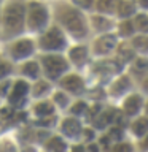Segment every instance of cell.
Returning a JSON list of instances; mask_svg holds the SVG:
<instances>
[{
	"mask_svg": "<svg viewBox=\"0 0 148 152\" xmlns=\"http://www.w3.org/2000/svg\"><path fill=\"white\" fill-rule=\"evenodd\" d=\"M59 19L67 28V32L72 33L75 38H84L88 35V24H86V19L80 10L67 8L61 13Z\"/></svg>",
	"mask_w": 148,
	"mask_h": 152,
	"instance_id": "cell-1",
	"label": "cell"
},
{
	"mask_svg": "<svg viewBox=\"0 0 148 152\" xmlns=\"http://www.w3.org/2000/svg\"><path fill=\"white\" fill-rule=\"evenodd\" d=\"M26 10L21 3H11L7 8V13H5V27L7 30L18 33L22 28L24 24V16H26Z\"/></svg>",
	"mask_w": 148,
	"mask_h": 152,
	"instance_id": "cell-2",
	"label": "cell"
},
{
	"mask_svg": "<svg viewBox=\"0 0 148 152\" xmlns=\"http://www.w3.org/2000/svg\"><path fill=\"white\" fill-rule=\"evenodd\" d=\"M143 106H145V100H143L142 94L131 92L123 100L121 114L129 117V119H135L140 116V113H143Z\"/></svg>",
	"mask_w": 148,
	"mask_h": 152,
	"instance_id": "cell-3",
	"label": "cell"
},
{
	"mask_svg": "<svg viewBox=\"0 0 148 152\" xmlns=\"http://www.w3.org/2000/svg\"><path fill=\"white\" fill-rule=\"evenodd\" d=\"M43 66H45L46 75L51 79H57L61 75H64L67 71L69 64L61 56H46V57H43Z\"/></svg>",
	"mask_w": 148,
	"mask_h": 152,
	"instance_id": "cell-4",
	"label": "cell"
},
{
	"mask_svg": "<svg viewBox=\"0 0 148 152\" xmlns=\"http://www.w3.org/2000/svg\"><path fill=\"white\" fill-rule=\"evenodd\" d=\"M118 35L116 33H104V35L97 37V40L94 41V54L97 56H108L113 51H116L118 48Z\"/></svg>",
	"mask_w": 148,
	"mask_h": 152,
	"instance_id": "cell-5",
	"label": "cell"
},
{
	"mask_svg": "<svg viewBox=\"0 0 148 152\" xmlns=\"http://www.w3.org/2000/svg\"><path fill=\"white\" fill-rule=\"evenodd\" d=\"M40 45L46 51H59L62 48H65V37L57 27H53L51 30H48L43 35Z\"/></svg>",
	"mask_w": 148,
	"mask_h": 152,
	"instance_id": "cell-6",
	"label": "cell"
},
{
	"mask_svg": "<svg viewBox=\"0 0 148 152\" xmlns=\"http://www.w3.org/2000/svg\"><path fill=\"white\" fill-rule=\"evenodd\" d=\"M132 86H134V79L131 78V75L129 73L119 75L118 78L110 84L108 94L112 95V97H126V95L131 94Z\"/></svg>",
	"mask_w": 148,
	"mask_h": 152,
	"instance_id": "cell-7",
	"label": "cell"
},
{
	"mask_svg": "<svg viewBox=\"0 0 148 152\" xmlns=\"http://www.w3.org/2000/svg\"><path fill=\"white\" fill-rule=\"evenodd\" d=\"M48 21V13L46 10L40 5H32L30 11H29V27L32 30H38L46 24Z\"/></svg>",
	"mask_w": 148,
	"mask_h": 152,
	"instance_id": "cell-8",
	"label": "cell"
},
{
	"mask_svg": "<svg viewBox=\"0 0 148 152\" xmlns=\"http://www.w3.org/2000/svg\"><path fill=\"white\" fill-rule=\"evenodd\" d=\"M129 70H131V78H135L142 81L145 76H148V57L147 56H135L131 64H129Z\"/></svg>",
	"mask_w": 148,
	"mask_h": 152,
	"instance_id": "cell-9",
	"label": "cell"
},
{
	"mask_svg": "<svg viewBox=\"0 0 148 152\" xmlns=\"http://www.w3.org/2000/svg\"><path fill=\"white\" fill-rule=\"evenodd\" d=\"M140 11L137 7V2H116L115 5V14L124 21V19H132L135 14Z\"/></svg>",
	"mask_w": 148,
	"mask_h": 152,
	"instance_id": "cell-10",
	"label": "cell"
},
{
	"mask_svg": "<svg viewBox=\"0 0 148 152\" xmlns=\"http://www.w3.org/2000/svg\"><path fill=\"white\" fill-rule=\"evenodd\" d=\"M129 132H131V135L135 136L137 140H142V138L148 133V117L138 116L135 119H132L131 124H129Z\"/></svg>",
	"mask_w": 148,
	"mask_h": 152,
	"instance_id": "cell-11",
	"label": "cell"
},
{
	"mask_svg": "<svg viewBox=\"0 0 148 152\" xmlns=\"http://www.w3.org/2000/svg\"><path fill=\"white\" fill-rule=\"evenodd\" d=\"M62 87L65 90H69L72 94H80L84 90V81L80 78L78 75H69L62 79Z\"/></svg>",
	"mask_w": 148,
	"mask_h": 152,
	"instance_id": "cell-12",
	"label": "cell"
},
{
	"mask_svg": "<svg viewBox=\"0 0 148 152\" xmlns=\"http://www.w3.org/2000/svg\"><path fill=\"white\" fill-rule=\"evenodd\" d=\"M62 132L65 133V136H70V138H78L81 133H83V127H81V124L78 119H65L64 122H62Z\"/></svg>",
	"mask_w": 148,
	"mask_h": 152,
	"instance_id": "cell-13",
	"label": "cell"
},
{
	"mask_svg": "<svg viewBox=\"0 0 148 152\" xmlns=\"http://www.w3.org/2000/svg\"><path fill=\"white\" fill-rule=\"evenodd\" d=\"M116 57L121 62L119 64H131V62L135 59V51L131 46V43H123V45H118L116 48Z\"/></svg>",
	"mask_w": 148,
	"mask_h": 152,
	"instance_id": "cell-14",
	"label": "cell"
},
{
	"mask_svg": "<svg viewBox=\"0 0 148 152\" xmlns=\"http://www.w3.org/2000/svg\"><path fill=\"white\" fill-rule=\"evenodd\" d=\"M132 24L135 35H148V13L138 11L132 18Z\"/></svg>",
	"mask_w": 148,
	"mask_h": 152,
	"instance_id": "cell-15",
	"label": "cell"
},
{
	"mask_svg": "<svg viewBox=\"0 0 148 152\" xmlns=\"http://www.w3.org/2000/svg\"><path fill=\"white\" fill-rule=\"evenodd\" d=\"M91 22H92V27L95 28L97 32H100L104 35V33H110L113 27V21L110 19L108 16H102V14H97V16H94L91 19Z\"/></svg>",
	"mask_w": 148,
	"mask_h": 152,
	"instance_id": "cell-16",
	"label": "cell"
},
{
	"mask_svg": "<svg viewBox=\"0 0 148 152\" xmlns=\"http://www.w3.org/2000/svg\"><path fill=\"white\" fill-rule=\"evenodd\" d=\"M33 51V45L32 41L29 40H22V41H18L16 45L13 46V57L14 59H24V57H27L29 54H32Z\"/></svg>",
	"mask_w": 148,
	"mask_h": 152,
	"instance_id": "cell-17",
	"label": "cell"
},
{
	"mask_svg": "<svg viewBox=\"0 0 148 152\" xmlns=\"http://www.w3.org/2000/svg\"><path fill=\"white\" fill-rule=\"evenodd\" d=\"M27 90H29V86L24 81H18L13 87L11 95H10V102L13 104H21L24 97H26V94H27Z\"/></svg>",
	"mask_w": 148,
	"mask_h": 152,
	"instance_id": "cell-18",
	"label": "cell"
},
{
	"mask_svg": "<svg viewBox=\"0 0 148 152\" xmlns=\"http://www.w3.org/2000/svg\"><path fill=\"white\" fill-rule=\"evenodd\" d=\"M69 57L70 60L76 65H83L86 59H88V48L86 46H75L72 48L70 52H69Z\"/></svg>",
	"mask_w": 148,
	"mask_h": 152,
	"instance_id": "cell-19",
	"label": "cell"
},
{
	"mask_svg": "<svg viewBox=\"0 0 148 152\" xmlns=\"http://www.w3.org/2000/svg\"><path fill=\"white\" fill-rule=\"evenodd\" d=\"M118 35L121 38H132L135 37V30H134L132 19H124V21L118 22Z\"/></svg>",
	"mask_w": 148,
	"mask_h": 152,
	"instance_id": "cell-20",
	"label": "cell"
},
{
	"mask_svg": "<svg viewBox=\"0 0 148 152\" xmlns=\"http://www.w3.org/2000/svg\"><path fill=\"white\" fill-rule=\"evenodd\" d=\"M131 46L134 48V51L142 52L140 56H143L145 52H148V35H135L131 38Z\"/></svg>",
	"mask_w": 148,
	"mask_h": 152,
	"instance_id": "cell-21",
	"label": "cell"
},
{
	"mask_svg": "<svg viewBox=\"0 0 148 152\" xmlns=\"http://www.w3.org/2000/svg\"><path fill=\"white\" fill-rule=\"evenodd\" d=\"M65 142L62 141V138L59 136H53L50 141L46 142V149L50 152H65Z\"/></svg>",
	"mask_w": 148,
	"mask_h": 152,
	"instance_id": "cell-22",
	"label": "cell"
},
{
	"mask_svg": "<svg viewBox=\"0 0 148 152\" xmlns=\"http://www.w3.org/2000/svg\"><path fill=\"white\" fill-rule=\"evenodd\" d=\"M115 5L116 2H95L94 7L102 16H108V14H115Z\"/></svg>",
	"mask_w": 148,
	"mask_h": 152,
	"instance_id": "cell-23",
	"label": "cell"
},
{
	"mask_svg": "<svg viewBox=\"0 0 148 152\" xmlns=\"http://www.w3.org/2000/svg\"><path fill=\"white\" fill-rule=\"evenodd\" d=\"M108 152H134V146H132V142L123 140V141L116 142V144H113Z\"/></svg>",
	"mask_w": 148,
	"mask_h": 152,
	"instance_id": "cell-24",
	"label": "cell"
},
{
	"mask_svg": "<svg viewBox=\"0 0 148 152\" xmlns=\"http://www.w3.org/2000/svg\"><path fill=\"white\" fill-rule=\"evenodd\" d=\"M22 71L26 75H29L30 78H37V75H38V65L35 64V62H27V64L24 65Z\"/></svg>",
	"mask_w": 148,
	"mask_h": 152,
	"instance_id": "cell-25",
	"label": "cell"
},
{
	"mask_svg": "<svg viewBox=\"0 0 148 152\" xmlns=\"http://www.w3.org/2000/svg\"><path fill=\"white\" fill-rule=\"evenodd\" d=\"M35 111L38 116H50V114H53V106L50 103H40V104H37Z\"/></svg>",
	"mask_w": 148,
	"mask_h": 152,
	"instance_id": "cell-26",
	"label": "cell"
},
{
	"mask_svg": "<svg viewBox=\"0 0 148 152\" xmlns=\"http://www.w3.org/2000/svg\"><path fill=\"white\" fill-rule=\"evenodd\" d=\"M88 111V106H86V103L84 102H80V103H76L73 108H72V113L73 114H83Z\"/></svg>",
	"mask_w": 148,
	"mask_h": 152,
	"instance_id": "cell-27",
	"label": "cell"
},
{
	"mask_svg": "<svg viewBox=\"0 0 148 152\" xmlns=\"http://www.w3.org/2000/svg\"><path fill=\"white\" fill-rule=\"evenodd\" d=\"M48 90V84L46 83H38L37 86H35V90H33V95L35 97H38V95H43Z\"/></svg>",
	"mask_w": 148,
	"mask_h": 152,
	"instance_id": "cell-28",
	"label": "cell"
},
{
	"mask_svg": "<svg viewBox=\"0 0 148 152\" xmlns=\"http://www.w3.org/2000/svg\"><path fill=\"white\" fill-rule=\"evenodd\" d=\"M10 70H11V66H10L5 60H0V78L7 76V75L10 73Z\"/></svg>",
	"mask_w": 148,
	"mask_h": 152,
	"instance_id": "cell-29",
	"label": "cell"
},
{
	"mask_svg": "<svg viewBox=\"0 0 148 152\" xmlns=\"http://www.w3.org/2000/svg\"><path fill=\"white\" fill-rule=\"evenodd\" d=\"M54 98H56V103L59 104V106H65L67 104V97L62 92H59V94H56L54 95Z\"/></svg>",
	"mask_w": 148,
	"mask_h": 152,
	"instance_id": "cell-30",
	"label": "cell"
},
{
	"mask_svg": "<svg viewBox=\"0 0 148 152\" xmlns=\"http://www.w3.org/2000/svg\"><path fill=\"white\" fill-rule=\"evenodd\" d=\"M84 152H102V149L99 147L97 142H89L88 147L84 149Z\"/></svg>",
	"mask_w": 148,
	"mask_h": 152,
	"instance_id": "cell-31",
	"label": "cell"
},
{
	"mask_svg": "<svg viewBox=\"0 0 148 152\" xmlns=\"http://www.w3.org/2000/svg\"><path fill=\"white\" fill-rule=\"evenodd\" d=\"M138 146H140V149H142V151L148 152V133H147V135H145V136H143L142 140H140V142H138Z\"/></svg>",
	"mask_w": 148,
	"mask_h": 152,
	"instance_id": "cell-32",
	"label": "cell"
},
{
	"mask_svg": "<svg viewBox=\"0 0 148 152\" xmlns=\"http://www.w3.org/2000/svg\"><path fill=\"white\" fill-rule=\"evenodd\" d=\"M140 84H142V90H143V92H148V76H145V78L140 81Z\"/></svg>",
	"mask_w": 148,
	"mask_h": 152,
	"instance_id": "cell-33",
	"label": "cell"
},
{
	"mask_svg": "<svg viewBox=\"0 0 148 152\" xmlns=\"http://www.w3.org/2000/svg\"><path fill=\"white\" fill-rule=\"evenodd\" d=\"M143 116L148 117V100H145V106H143Z\"/></svg>",
	"mask_w": 148,
	"mask_h": 152,
	"instance_id": "cell-34",
	"label": "cell"
},
{
	"mask_svg": "<svg viewBox=\"0 0 148 152\" xmlns=\"http://www.w3.org/2000/svg\"><path fill=\"white\" fill-rule=\"evenodd\" d=\"M72 152H84V147H81V146H75L73 149H72Z\"/></svg>",
	"mask_w": 148,
	"mask_h": 152,
	"instance_id": "cell-35",
	"label": "cell"
}]
</instances>
